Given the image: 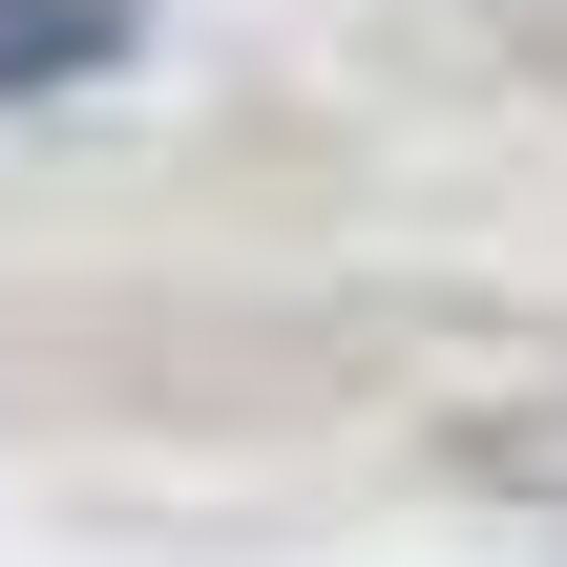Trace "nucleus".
Wrapping results in <instances>:
<instances>
[{
  "mask_svg": "<svg viewBox=\"0 0 567 567\" xmlns=\"http://www.w3.org/2000/svg\"><path fill=\"white\" fill-rule=\"evenodd\" d=\"M105 63H126V0H0V105L105 84Z\"/></svg>",
  "mask_w": 567,
  "mask_h": 567,
  "instance_id": "1",
  "label": "nucleus"
}]
</instances>
